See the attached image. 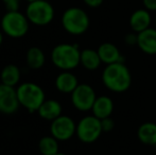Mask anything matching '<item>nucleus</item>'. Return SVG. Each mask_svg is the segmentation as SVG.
I'll return each instance as SVG.
<instances>
[{"label":"nucleus","mask_w":156,"mask_h":155,"mask_svg":"<svg viewBox=\"0 0 156 155\" xmlns=\"http://www.w3.org/2000/svg\"><path fill=\"white\" fill-rule=\"evenodd\" d=\"M102 82L113 93H124L132 85V75L124 63L106 65L102 72Z\"/></svg>","instance_id":"1"},{"label":"nucleus","mask_w":156,"mask_h":155,"mask_svg":"<svg viewBox=\"0 0 156 155\" xmlns=\"http://www.w3.org/2000/svg\"><path fill=\"white\" fill-rule=\"evenodd\" d=\"M81 50L76 44H60L51 51V62L56 68L70 71L80 65Z\"/></svg>","instance_id":"2"},{"label":"nucleus","mask_w":156,"mask_h":155,"mask_svg":"<svg viewBox=\"0 0 156 155\" xmlns=\"http://www.w3.org/2000/svg\"><path fill=\"white\" fill-rule=\"evenodd\" d=\"M16 93L20 106H23L30 113L37 112L46 100L45 91L36 83H23L16 88Z\"/></svg>","instance_id":"3"},{"label":"nucleus","mask_w":156,"mask_h":155,"mask_svg":"<svg viewBox=\"0 0 156 155\" xmlns=\"http://www.w3.org/2000/svg\"><path fill=\"white\" fill-rule=\"evenodd\" d=\"M61 23L64 30L71 35H82L88 30L90 25L88 14L78 6L68 8L63 13Z\"/></svg>","instance_id":"4"},{"label":"nucleus","mask_w":156,"mask_h":155,"mask_svg":"<svg viewBox=\"0 0 156 155\" xmlns=\"http://www.w3.org/2000/svg\"><path fill=\"white\" fill-rule=\"evenodd\" d=\"M1 30L11 38L23 37L29 31L30 21L26 14L18 11H6L0 21Z\"/></svg>","instance_id":"5"},{"label":"nucleus","mask_w":156,"mask_h":155,"mask_svg":"<svg viewBox=\"0 0 156 155\" xmlns=\"http://www.w3.org/2000/svg\"><path fill=\"white\" fill-rule=\"evenodd\" d=\"M54 8L47 0H36L29 2L26 9V16L30 23L38 27L47 26L54 18Z\"/></svg>","instance_id":"6"},{"label":"nucleus","mask_w":156,"mask_h":155,"mask_svg":"<svg viewBox=\"0 0 156 155\" xmlns=\"http://www.w3.org/2000/svg\"><path fill=\"white\" fill-rule=\"evenodd\" d=\"M103 133L101 120L94 115L83 117L76 123V132L79 140L84 143H93L100 138Z\"/></svg>","instance_id":"7"},{"label":"nucleus","mask_w":156,"mask_h":155,"mask_svg":"<svg viewBox=\"0 0 156 155\" xmlns=\"http://www.w3.org/2000/svg\"><path fill=\"white\" fill-rule=\"evenodd\" d=\"M71 103L80 112L91 111L97 99L96 91L88 84H79L71 93Z\"/></svg>","instance_id":"8"},{"label":"nucleus","mask_w":156,"mask_h":155,"mask_svg":"<svg viewBox=\"0 0 156 155\" xmlns=\"http://www.w3.org/2000/svg\"><path fill=\"white\" fill-rule=\"evenodd\" d=\"M76 132V123L71 117L61 115L50 124V133L58 141H67Z\"/></svg>","instance_id":"9"},{"label":"nucleus","mask_w":156,"mask_h":155,"mask_svg":"<svg viewBox=\"0 0 156 155\" xmlns=\"http://www.w3.org/2000/svg\"><path fill=\"white\" fill-rule=\"evenodd\" d=\"M16 88L5 84H0V113L4 115H12L19 108Z\"/></svg>","instance_id":"10"},{"label":"nucleus","mask_w":156,"mask_h":155,"mask_svg":"<svg viewBox=\"0 0 156 155\" xmlns=\"http://www.w3.org/2000/svg\"><path fill=\"white\" fill-rule=\"evenodd\" d=\"M129 23L133 32L140 33V32L144 31L148 28H150L151 23H152L150 11H148L147 9H138L135 12L132 13Z\"/></svg>","instance_id":"11"},{"label":"nucleus","mask_w":156,"mask_h":155,"mask_svg":"<svg viewBox=\"0 0 156 155\" xmlns=\"http://www.w3.org/2000/svg\"><path fill=\"white\" fill-rule=\"evenodd\" d=\"M98 53L102 63L105 65L114 64V63H124V56L120 53L117 46L113 43H103L99 46Z\"/></svg>","instance_id":"12"},{"label":"nucleus","mask_w":156,"mask_h":155,"mask_svg":"<svg viewBox=\"0 0 156 155\" xmlns=\"http://www.w3.org/2000/svg\"><path fill=\"white\" fill-rule=\"evenodd\" d=\"M137 46L144 53L148 55L156 54V28H148L138 33Z\"/></svg>","instance_id":"13"},{"label":"nucleus","mask_w":156,"mask_h":155,"mask_svg":"<svg viewBox=\"0 0 156 155\" xmlns=\"http://www.w3.org/2000/svg\"><path fill=\"white\" fill-rule=\"evenodd\" d=\"M93 115L100 120L111 117L114 112V101L108 96H100L97 97L94 106L91 108Z\"/></svg>","instance_id":"14"},{"label":"nucleus","mask_w":156,"mask_h":155,"mask_svg":"<svg viewBox=\"0 0 156 155\" xmlns=\"http://www.w3.org/2000/svg\"><path fill=\"white\" fill-rule=\"evenodd\" d=\"M63 107L61 103L56 100L49 99L45 100L44 103L41 105V107L37 111V114L44 120H48V121H53L58 117L62 115Z\"/></svg>","instance_id":"15"},{"label":"nucleus","mask_w":156,"mask_h":155,"mask_svg":"<svg viewBox=\"0 0 156 155\" xmlns=\"http://www.w3.org/2000/svg\"><path fill=\"white\" fill-rule=\"evenodd\" d=\"M55 88L63 93H71L78 87L79 81L76 75L70 71H62L55 78Z\"/></svg>","instance_id":"16"},{"label":"nucleus","mask_w":156,"mask_h":155,"mask_svg":"<svg viewBox=\"0 0 156 155\" xmlns=\"http://www.w3.org/2000/svg\"><path fill=\"white\" fill-rule=\"evenodd\" d=\"M137 137L140 143L147 146H156V123L144 122L137 130Z\"/></svg>","instance_id":"17"},{"label":"nucleus","mask_w":156,"mask_h":155,"mask_svg":"<svg viewBox=\"0 0 156 155\" xmlns=\"http://www.w3.org/2000/svg\"><path fill=\"white\" fill-rule=\"evenodd\" d=\"M80 64L87 70L94 71L100 67V65L102 64V61H101L97 50L84 49L81 51Z\"/></svg>","instance_id":"18"},{"label":"nucleus","mask_w":156,"mask_h":155,"mask_svg":"<svg viewBox=\"0 0 156 155\" xmlns=\"http://www.w3.org/2000/svg\"><path fill=\"white\" fill-rule=\"evenodd\" d=\"M20 69L14 64H9L3 67L0 73V80L2 84L15 87L20 81Z\"/></svg>","instance_id":"19"},{"label":"nucleus","mask_w":156,"mask_h":155,"mask_svg":"<svg viewBox=\"0 0 156 155\" xmlns=\"http://www.w3.org/2000/svg\"><path fill=\"white\" fill-rule=\"evenodd\" d=\"M26 61L27 65L31 69H39L45 65L46 56L44 51L38 47H31L27 51L26 54Z\"/></svg>","instance_id":"20"},{"label":"nucleus","mask_w":156,"mask_h":155,"mask_svg":"<svg viewBox=\"0 0 156 155\" xmlns=\"http://www.w3.org/2000/svg\"><path fill=\"white\" fill-rule=\"evenodd\" d=\"M38 150L41 155H55L58 153V140L52 135L44 136L38 141Z\"/></svg>","instance_id":"21"},{"label":"nucleus","mask_w":156,"mask_h":155,"mask_svg":"<svg viewBox=\"0 0 156 155\" xmlns=\"http://www.w3.org/2000/svg\"><path fill=\"white\" fill-rule=\"evenodd\" d=\"M101 126H102L103 132L109 133L111 131L114 130V128H115V121H114L111 117L104 118V119L101 120Z\"/></svg>","instance_id":"22"},{"label":"nucleus","mask_w":156,"mask_h":155,"mask_svg":"<svg viewBox=\"0 0 156 155\" xmlns=\"http://www.w3.org/2000/svg\"><path fill=\"white\" fill-rule=\"evenodd\" d=\"M6 11H18L20 0H2Z\"/></svg>","instance_id":"23"},{"label":"nucleus","mask_w":156,"mask_h":155,"mask_svg":"<svg viewBox=\"0 0 156 155\" xmlns=\"http://www.w3.org/2000/svg\"><path fill=\"white\" fill-rule=\"evenodd\" d=\"M137 41H138V33L136 32H132V33H127L124 37V43L127 46H137Z\"/></svg>","instance_id":"24"},{"label":"nucleus","mask_w":156,"mask_h":155,"mask_svg":"<svg viewBox=\"0 0 156 155\" xmlns=\"http://www.w3.org/2000/svg\"><path fill=\"white\" fill-rule=\"evenodd\" d=\"M142 4L150 12H156V0H142Z\"/></svg>","instance_id":"25"},{"label":"nucleus","mask_w":156,"mask_h":155,"mask_svg":"<svg viewBox=\"0 0 156 155\" xmlns=\"http://www.w3.org/2000/svg\"><path fill=\"white\" fill-rule=\"evenodd\" d=\"M104 0H83L85 4L89 8H93V9H96V8H99L101 4L103 3Z\"/></svg>","instance_id":"26"},{"label":"nucleus","mask_w":156,"mask_h":155,"mask_svg":"<svg viewBox=\"0 0 156 155\" xmlns=\"http://www.w3.org/2000/svg\"><path fill=\"white\" fill-rule=\"evenodd\" d=\"M2 43H3V34H2V32L0 31V46H1Z\"/></svg>","instance_id":"27"},{"label":"nucleus","mask_w":156,"mask_h":155,"mask_svg":"<svg viewBox=\"0 0 156 155\" xmlns=\"http://www.w3.org/2000/svg\"><path fill=\"white\" fill-rule=\"evenodd\" d=\"M55 155H66V154H64V153H60V152H58V153H56Z\"/></svg>","instance_id":"28"},{"label":"nucleus","mask_w":156,"mask_h":155,"mask_svg":"<svg viewBox=\"0 0 156 155\" xmlns=\"http://www.w3.org/2000/svg\"><path fill=\"white\" fill-rule=\"evenodd\" d=\"M28 2H32V1H36V0H27Z\"/></svg>","instance_id":"29"},{"label":"nucleus","mask_w":156,"mask_h":155,"mask_svg":"<svg viewBox=\"0 0 156 155\" xmlns=\"http://www.w3.org/2000/svg\"><path fill=\"white\" fill-rule=\"evenodd\" d=\"M155 27H156V16H155Z\"/></svg>","instance_id":"30"}]
</instances>
